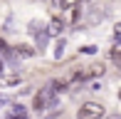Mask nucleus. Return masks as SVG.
Returning <instances> with one entry per match:
<instances>
[{
  "mask_svg": "<svg viewBox=\"0 0 121 119\" xmlns=\"http://www.w3.org/2000/svg\"><path fill=\"white\" fill-rule=\"evenodd\" d=\"M86 3H89V0H86Z\"/></svg>",
  "mask_w": 121,
  "mask_h": 119,
  "instance_id": "15",
  "label": "nucleus"
},
{
  "mask_svg": "<svg viewBox=\"0 0 121 119\" xmlns=\"http://www.w3.org/2000/svg\"><path fill=\"white\" fill-rule=\"evenodd\" d=\"M104 117H106V107L96 99H86L77 109V119H104Z\"/></svg>",
  "mask_w": 121,
  "mask_h": 119,
  "instance_id": "2",
  "label": "nucleus"
},
{
  "mask_svg": "<svg viewBox=\"0 0 121 119\" xmlns=\"http://www.w3.org/2000/svg\"><path fill=\"white\" fill-rule=\"evenodd\" d=\"M57 92H54L52 84H45V87H40L35 92V97H32V109L35 112H45V109H52V107H57Z\"/></svg>",
  "mask_w": 121,
  "mask_h": 119,
  "instance_id": "1",
  "label": "nucleus"
},
{
  "mask_svg": "<svg viewBox=\"0 0 121 119\" xmlns=\"http://www.w3.org/2000/svg\"><path fill=\"white\" fill-rule=\"evenodd\" d=\"M111 62H114V67L121 69V42H116V45L111 47Z\"/></svg>",
  "mask_w": 121,
  "mask_h": 119,
  "instance_id": "7",
  "label": "nucleus"
},
{
  "mask_svg": "<svg viewBox=\"0 0 121 119\" xmlns=\"http://www.w3.org/2000/svg\"><path fill=\"white\" fill-rule=\"evenodd\" d=\"M104 72H106V64H104L101 60H94V62H89L84 69H77V72H74V82H84V79H99V77H104Z\"/></svg>",
  "mask_w": 121,
  "mask_h": 119,
  "instance_id": "3",
  "label": "nucleus"
},
{
  "mask_svg": "<svg viewBox=\"0 0 121 119\" xmlns=\"http://www.w3.org/2000/svg\"><path fill=\"white\" fill-rule=\"evenodd\" d=\"M114 35H116V37H121V23H116V25H114Z\"/></svg>",
  "mask_w": 121,
  "mask_h": 119,
  "instance_id": "12",
  "label": "nucleus"
},
{
  "mask_svg": "<svg viewBox=\"0 0 121 119\" xmlns=\"http://www.w3.org/2000/svg\"><path fill=\"white\" fill-rule=\"evenodd\" d=\"M47 35H54V37H62V30H64V20H59V18H54V20H49V25H47Z\"/></svg>",
  "mask_w": 121,
  "mask_h": 119,
  "instance_id": "5",
  "label": "nucleus"
},
{
  "mask_svg": "<svg viewBox=\"0 0 121 119\" xmlns=\"http://www.w3.org/2000/svg\"><path fill=\"white\" fill-rule=\"evenodd\" d=\"M47 8H59V0H42Z\"/></svg>",
  "mask_w": 121,
  "mask_h": 119,
  "instance_id": "11",
  "label": "nucleus"
},
{
  "mask_svg": "<svg viewBox=\"0 0 121 119\" xmlns=\"http://www.w3.org/2000/svg\"><path fill=\"white\" fill-rule=\"evenodd\" d=\"M119 99H121V87H119Z\"/></svg>",
  "mask_w": 121,
  "mask_h": 119,
  "instance_id": "14",
  "label": "nucleus"
},
{
  "mask_svg": "<svg viewBox=\"0 0 121 119\" xmlns=\"http://www.w3.org/2000/svg\"><path fill=\"white\" fill-rule=\"evenodd\" d=\"M35 40H37V50H42V52H45V50H47V42H49L47 30H45V32H40V35H35Z\"/></svg>",
  "mask_w": 121,
  "mask_h": 119,
  "instance_id": "9",
  "label": "nucleus"
},
{
  "mask_svg": "<svg viewBox=\"0 0 121 119\" xmlns=\"http://www.w3.org/2000/svg\"><path fill=\"white\" fill-rule=\"evenodd\" d=\"M64 47H67V40H64V37H57V40H54V60H59V57H62Z\"/></svg>",
  "mask_w": 121,
  "mask_h": 119,
  "instance_id": "8",
  "label": "nucleus"
},
{
  "mask_svg": "<svg viewBox=\"0 0 121 119\" xmlns=\"http://www.w3.org/2000/svg\"><path fill=\"white\" fill-rule=\"evenodd\" d=\"M0 84H3V87H17V84H20V74H17V72L5 74V77L0 79Z\"/></svg>",
  "mask_w": 121,
  "mask_h": 119,
  "instance_id": "6",
  "label": "nucleus"
},
{
  "mask_svg": "<svg viewBox=\"0 0 121 119\" xmlns=\"http://www.w3.org/2000/svg\"><path fill=\"white\" fill-rule=\"evenodd\" d=\"M0 50H3V52L8 50V45H5V40H3V37H0Z\"/></svg>",
  "mask_w": 121,
  "mask_h": 119,
  "instance_id": "13",
  "label": "nucleus"
},
{
  "mask_svg": "<svg viewBox=\"0 0 121 119\" xmlns=\"http://www.w3.org/2000/svg\"><path fill=\"white\" fill-rule=\"evenodd\" d=\"M62 20L67 25H77V20H82V5L79 3H69L62 10Z\"/></svg>",
  "mask_w": 121,
  "mask_h": 119,
  "instance_id": "4",
  "label": "nucleus"
},
{
  "mask_svg": "<svg viewBox=\"0 0 121 119\" xmlns=\"http://www.w3.org/2000/svg\"><path fill=\"white\" fill-rule=\"evenodd\" d=\"M15 52H17V55H25V57H30L35 50H32V47H27V45H17V47H15Z\"/></svg>",
  "mask_w": 121,
  "mask_h": 119,
  "instance_id": "10",
  "label": "nucleus"
}]
</instances>
